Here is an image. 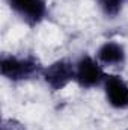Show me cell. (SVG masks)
Wrapping results in <instances>:
<instances>
[{
    "mask_svg": "<svg viewBox=\"0 0 128 130\" xmlns=\"http://www.w3.org/2000/svg\"><path fill=\"white\" fill-rule=\"evenodd\" d=\"M44 67L38 58L32 55L17 56L3 53L0 58V73L11 82H26L35 77H41Z\"/></svg>",
    "mask_w": 128,
    "mask_h": 130,
    "instance_id": "6da1fadb",
    "label": "cell"
},
{
    "mask_svg": "<svg viewBox=\"0 0 128 130\" xmlns=\"http://www.w3.org/2000/svg\"><path fill=\"white\" fill-rule=\"evenodd\" d=\"M105 77H107V73L104 71V67L98 62L95 56L81 55L75 61V80L74 82L81 89H94L98 86H102Z\"/></svg>",
    "mask_w": 128,
    "mask_h": 130,
    "instance_id": "7a4b0ae2",
    "label": "cell"
},
{
    "mask_svg": "<svg viewBox=\"0 0 128 130\" xmlns=\"http://www.w3.org/2000/svg\"><path fill=\"white\" fill-rule=\"evenodd\" d=\"M41 79L51 91H62L75 80V62L69 59H57L44 67Z\"/></svg>",
    "mask_w": 128,
    "mask_h": 130,
    "instance_id": "3957f363",
    "label": "cell"
},
{
    "mask_svg": "<svg viewBox=\"0 0 128 130\" xmlns=\"http://www.w3.org/2000/svg\"><path fill=\"white\" fill-rule=\"evenodd\" d=\"M8 5L14 14L29 26L42 23L48 14L45 0H8Z\"/></svg>",
    "mask_w": 128,
    "mask_h": 130,
    "instance_id": "277c9868",
    "label": "cell"
},
{
    "mask_svg": "<svg viewBox=\"0 0 128 130\" xmlns=\"http://www.w3.org/2000/svg\"><path fill=\"white\" fill-rule=\"evenodd\" d=\"M102 91L107 103L113 109H125L128 107V83L119 74H107Z\"/></svg>",
    "mask_w": 128,
    "mask_h": 130,
    "instance_id": "5b68a950",
    "label": "cell"
},
{
    "mask_svg": "<svg viewBox=\"0 0 128 130\" xmlns=\"http://www.w3.org/2000/svg\"><path fill=\"white\" fill-rule=\"evenodd\" d=\"M95 58L104 68H121L127 62V48L118 41H104L96 48Z\"/></svg>",
    "mask_w": 128,
    "mask_h": 130,
    "instance_id": "8992f818",
    "label": "cell"
},
{
    "mask_svg": "<svg viewBox=\"0 0 128 130\" xmlns=\"http://www.w3.org/2000/svg\"><path fill=\"white\" fill-rule=\"evenodd\" d=\"M125 2L127 0H96V5H98V8L104 17L116 18L122 12Z\"/></svg>",
    "mask_w": 128,
    "mask_h": 130,
    "instance_id": "52a82bcc",
    "label": "cell"
},
{
    "mask_svg": "<svg viewBox=\"0 0 128 130\" xmlns=\"http://www.w3.org/2000/svg\"><path fill=\"white\" fill-rule=\"evenodd\" d=\"M2 130H26V127L15 121V120H5L3 121V126H2Z\"/></svg>",
    "mask_w": 128,
    "mask_h": 130,
    "instance_id": "ba28073f",
    "label": "cell"
}]
</instances>
